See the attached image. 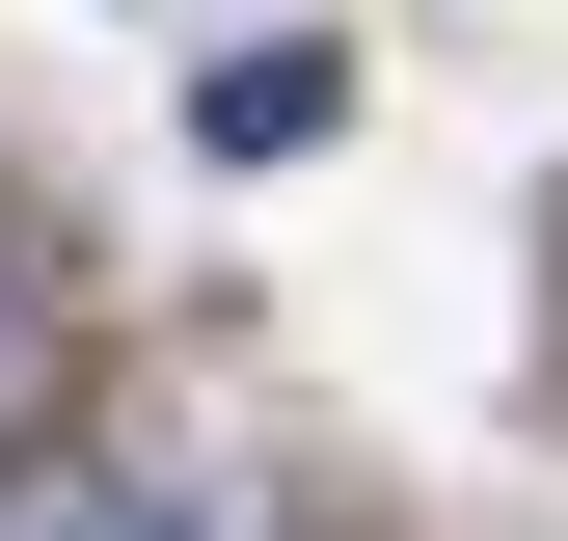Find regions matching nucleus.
Wrapping results in <instances>:
<instances>
[{
  "label": "nucleus",
  "instance_id": "nucleus-1",
  "mask_svg": "<svg viewBox=\"0 0 568 541\" xmlns=\"http://www.w3.org/2000/svg\"><path fill=\"white\" fill-rule=\"evenodd\" d=\"M325 135H352V54H325V28L190 54V163H325Z\"/></svg>",
  "mask_w": 568,
  "mask_h": 541
},
{
  "label": "nucleus",
  "instance_id": "nucleus-2",
  "mask_svg": "<svg viewBox=\"0 0 568 541\" xmlns=\"http://www.w3.org/2000/svg\"><path fill=\"white\" fill-rule=\"evenodd\" d=\"M54 541H298V514H271V488H109V460H82Z\"/></svg>",
  "mask_w": 568,
  "mask_h": 541
},
{
  "label": "nucleus",
  "instance_id": "nucleus-3",
  "mask_svg": "<svg viewBox=\"0 0 568 541\" xmlns=\"http://www.w3.org/2000/svg\"><path fill=\"white\" fill-rule=\"evenodd\" d=\"M54 514H82V433H54V353H28L0 379V541H54Z\"/></svg>",
  "mask_w": 568,
  "mask_h": 541
},
{
  "label": "nucleus",
  "instance_id": "nucleus-4",
  "mask_svg": "<svg viewBox=\"0 0 568 541\" xmlns=\"http://www.w3.org/2000/svg\"><path fill=\"white\" fill-rule=\"evenodd\" d=\"M54 353V270H28V217H0V379H28Z\"/></svg>",
  "mask_w": 568,
  "mask_h": 541
}]
</instances>
